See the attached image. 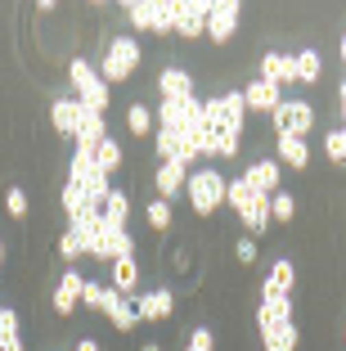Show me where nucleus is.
I'll return each mask as SVG.
<instances>
[{
  "instance_id": "f257e3e1",
  "label": "nucleus",
  "mask_w": 346,
  "mask_h": 351,
  "mask_svg": "<svg viewBox=\"0 0 346 351\" xmlns=\"http://www.w3.org/2000/svg\"><path fill=\"white\" fill-rule=\"evenodd\" d=\"M225 189H230V180H225L221 171H198V176H189V203H194V212L198 217H212L216 207L225 203Z\"/></svg>"
},
{
  "instance_id": "f03ea898",
  "label": "nucleus",
  "mask_w": 346,
  "mask_h": 351,
  "mask_svg": "<svg viewBox=\"0 0 346 351\" xmlns=\"http://www.w3.org/2000/svg\"><path fill=\"white\" fill-rule=\"evenodd\" d=\"M68 77H72V86H77V99H82L86 108H95V113H103V108H108V82H103V73H95L86 59H72Z\"/></svg>"
},
{
  "instance_id": "7ed1b4c3",
  "label": "nucleus",
  "mask_w": 346,
  "mask_h": 351,
  "mask_svg": "<svg viewBox=\"0 0 346 351\" xmlns=\"http://www.w3.org/2000/svg\"><path fill=\"white\" fill-rule=\"evenodd\" d=\"M131 27L140 32H171L175 27V0H131Z\"/></svg>"
},
{
  "instance_id": "20e7f679",
  "label": "nucleus",
  "mask_w": 346,
  "mask_h": 351,
  "mask_svg": "<svg viewBox=\"0 0 346 351\" xmlns=\"http://www.w3.org/2000/svg\"><path fill=\"white\" fill-rule=\"evenodd\" d=\"M140 68V41L131 36H117L103 54V82H126V77Z\"/></svg>"
},
{
  "instance_id": "39448f33",
  "label": "nucleus",
  "mask_w": 346,
  "mask_h": 351,
  "mask_svg": "<svg viewBox=\"0 0 346 351\" xmlns=\"http://www.w3.org/2000/svg\"><path fill=\"white\" fill-rule=\"evenodd\" d=\"M243 113H247V104H243V95H234V90L207 99V126H216V131L243 135Z\"/></svg>"
},
{
  "instance_id": "423d86ee",
  "label": "nucleus",
  "mask_w": 346,
  "mask_h": 351,
  "mask_svg": "<svg viewBox=\"0 0 346 351\" xmlns=\"http://www.w3.org/2000/svg\"><path fill=\"white\" fill-rule=\"evenodd\" d=\"M310 126H315V108H310V104L306 99H284L275 108V131L279 135H310Z\"/></svg>"
},
{
  "instance_id": "0eeeda50",
  "label": "nucleus",
  "mask_w": 346,
  "mask_h": 351,
  "mask_svg": "<svg viewBox=\"0 0 346 351\" xmlns=\"http://www.w3.org/2000/svg\"><path fill=\"white\" fill-rule=\"evenodd\" d=\"M234 27H238V5L234 0H216V5H207V36H212V41H225Z\"/></svg>"
},
{
  "instance_id": "6e6552de",
  "label": "nucleus",
  "mask_w": 346,
  "mask_h": 351,
  "mask_svg": "<svg viewBox=\"0 0 346 351\" xmlns=\"http://www.w3.org/2000/svg\"><path fill=\"white\" fill-rule=\"evenodd\" d=\"M175 32L180 36H203L207 32V5L203 0H175Z\"/></svg>"
},
{
  "instance_id": "1a4fd4ad",
  "label": "nucleus",
  "mask_w": 346,
  "mask_h": 351,
  "mask_svg": "<svg viewBox=\"0 0 346 351\" xmlns=\"http://www.w3.org/2000/svg\"><path fill=\"white\" fill-rule=\"evenodd\" d=\"M82 298H86V279L77 275V270H63L59 289H54V311H59V315H72V311L82 306Z\"/></svg>"
},
{
  "instance_id": "9d476101",
  "label": "nucleus",
  "mask_w": 346,
  "mask_h": 351,
  "mask_svg": "<svg viewBox=\"0 0 346 351\" xmlns=\"http://www.w3.org/2000/svg\"><path fill=\"white\" fill-rule=\"evenodd\" d=\"M82 113H86L82 99H54L50 122L59 126V135H72V140H77V131H82Z\"/></svg>"
},
{
  "instance_id": "9b49d317",
  "label": "nucleus",
  "mask_w": 346,
  "mask_h": 351,
  "mask_svg": "<svg viewBox=\"0 0 346 351\" xmlns=\"http://www.w3.org/2000/svg\"><path fill=\"white\" fill-rule=\"evenodd\" d=\"M256 324H261V333L279 329V324H293V302L288 298H265L261 306H256Z\"/></svg>"
},
{
  "instance_id": "f8f14e48",
  "label": "nucleus",
  "mask_w": 346,
  "mask_h": 351,
  "mask_svg": "<svg viewBox=\"0 0 346 351\" xmlns=\"http://www.w3.org/2000/svg\"><path fill=\"white\" fill-rule=\"evenodd\" d=\"M261 77L265 82H275V86H284V82H297V59L293 54H279V50H270L261 59Z\"/></svg>"
},
{
  "instance_id": "ddd939ff",
  "label": "nucleus",
  "mask_w": 346,
  "mask_h": 351,
  "mask_svg": "<svg viewBox=\"0 0 346 351\" xmlns=\"http://www.w3.org/2000/svg\"><path fill=\"white\" fill-rule=\"evenodd\" d=\"M158 90H162V99H194V77L184 68H166L158 77Z\"/></svg>"
},
{
  "instance_id": "4468645a",
  "label": "nucleus",
  "mask_w": 346,
  "mask_h": 351,
  "mask_svg": "<svg viewBox=\"0 0 346 351\" xmlns=\"http://www.w3.org/2000/svg\"><path fill=\"white\" fill-rule=\"evenodd\" d=\"M243 104H247V108H265V113H275V108H279L284 99H279V86H275V82L256 77V82L243 90Z\"/></svg>"
},
{
  "instance_id": "2eb2a0df",
  "label": "nucleus",
  "mask_w": 346,
  "mask_h": 351,
  "mask_svg": "<svg viewBox=\"0 0 346 351\" xmlns=\"http://www.w3.org/2000/svg\"><path fill=\"white\" fill-rule=\"evenodd\" d=\"M171 306H175V298L166 289H153V293H144V298L135 302L140 320H166V315H171Z\"/></svg>"
},
{
  "instance_id": "dca6fc26",
  "label": "nucleus",
  "mask_w": 346,
  "mask_h": 351,
  "mask_svg": "<svg viewBox=\"0 0 346 351\" xmlns=\"http://www.w3.org/2000/svg\"><path fill=\"white\" fill-rule=\"evenodd\" d=\"M99 217H103V226H112V230H126V217H131V198H126V189H112V194L103 198Z\"/></svg>"
},
{
  "instance_id": "f3484780",
  "label": "nucleus",
  "mask_w": 346,
  "mask_h": 351,
  "mask_svg": "<svg viewBox=\"0 0 346 351\" xmlns=\"http://www.w3.org/2000/svg\"><path fill=\"white\" fill-rule=\"evenodd\" d=\"M243 180L256 189V194H275L279 189V162H252L243 171Z\"/></svg>"
},
{
  "instance_id": "a211bd4d",
  "label": "nucleus",
  "mask_w": 346,
  "mask_h": 351,
  "mask_svg": "<svg viewBox=\"0 0 346 351\" xmlns=\"http://www.w3.org/2000/svg\"><path fill=\"white\" fill-rule=\"evenodd\" d=\"M180 189H189V176H184L180 162H162L158 167V194L171 203V194H180Z\"/></svg>"
},
{
  "instance_id": "6ab92c4d",
  "label": "nucleus",
  "mask_w": 346,
  "mask_h": 351,
  "mask_svg": "<svg viewBox=\"0 0 346 351\" xmlns=\"http://www.w3.org/2000/svg\"><path fill=\"white\" fill-rule=\"evenodd\" d=\"M108 135H103V113H95V108H86L82 113V131H77V145L82 149H99Z\"/></svg>"
},
{
  "instance_id": "aec40b11",
  "label": "nucleus",
  "mask_w": 346,
  "mask_h": 351,
  "mask_svg": "<svg viewBox=\"0 0 346 351\" xmlns=\"http://www.w3.org/2000/svg\"><path fill=\"white\" fill-rule=\"evenodd\" d=\"M238 217H243V230H252V234H261V230L270 226V194H256L252 203H247L243 212H238Z\"/></svg>"
},
{
  "instance_id": "412c9836",
  "label": "nucleus",
  "mask_w": 346,
  "mask_h": 351,
  "mask_svg": "<svg viewBox=\"0 0 346 351\" xmlns=\"http://www.w3.org/2000/svg\"><path fill=\"white\" fill-rule=\"evenodd\" d=\"M293 261H275L270 266V275H265V298H288V289H293Z\"/></svg>"
},
{
  "instance_id": "4be33fe9",
  "label": "nucleus",
  "mask_w": 346,
  "mask_h": 351,
  "mask_svg": "<svg viewBox=\"0 0 346 351\" xmlns=\"http://www.w3.org/2000/svg\"><path fill=\"white\" fill-rule=\"evenodd\" d=\"M279 158H284L288 167H306L310 162V149H306L301 135H279Z\"/></svg>"
},
{
  "instance_id": "5701e85b",
  "label": "nucleus",
  "mask_w": 346,
  "mask_h": 351,
  "mask_svg": "<svg viewBox=\"0 0 346 351\" xmlns=\"http://www.w3.org/2000/svg\"><path fill=\"white\" fill-rule=\"evenodd\" d=\"M108 320L117 324V329H135V324H140V311H135L131 298H122V293H117V298H112V306H108Z\"/></svg>"
},
{
  "instance_id": "b1692460",
  "label": "nucleus",
  "mask_w": 346,
  "mask_h": 351,
  "mask_svg": "<svg viewBox=\"0 0 346 351\" xmlns=\"http://www.w3.org/2000/svg\"><path fill=\"white\" fill-rule=\"evenodd\" d=\"M135 279H140V270H135V257H117V261H112V289L122 293V298L135 289Z\"/></svg>"
},
{
  "instance_id": "393cba45",
  "label": "nucleus",
  "mask_w": 346,
  "mask_h": 351,
  "mask_svg": "<svg viewBox=\"0 0 346 351\" xmlns=\"http://www.w3.org/2000/svg\"><path fill=\"white\" fill-rule=\"evenodd\" d=\"M297 82H315L319 73H324V59H319V50H297Z\"/></svg>"
},
{
  "instance_id": "a878e982",
  "label": "nucleus",
  "mask_w": 346,
  "mask_h": 351,
  "mask_svg": "<svg viewBox=\"0 0 346 351\" xmlns=\"http://www.w3.org/2000/svg\"><path fill=\"white\" fill-rule=\"evenodd\" d=\"M261 338H265V351H297V324H279Z\"/></svg>"
},
{
  "instance_id": "bb28decb",
  "label": "nucleus",
  "mask_w": 346,
  "mask_h": 351,
  "mask_svg": "<svg viewBox=\"0 0 346 351\" xmlns=\"http://www.w3.org/2000/svg\"><path fill=\"white\" fill-rule=\"evenodd\" d=\"M297 217V198L284 194V189H275L270 194V221H293Z\"/></svg>"
},
{
  "instance_id": "cd10ccee",
  "label": "nucleus",
  "mask_w": 346,
  "mask_h": 351,
  "mask_svg": "<svg viewBox=\"0 0 346 351\" xmlns=\"http://www.w3.org/2000/svg\"><path fill=\"white\" fill-rule=\"evenodd\" d=\"M112 298H117V289H103V284H86V306L90 311H103V315H108V306H112Z\"/></svg>"
},
{
  "instance_id": "c85d7f7f",
  "label": "nucleus",
  "mask_w": 346,
  "mask_h": 351,
  "mask_svg": "<svg viewBox=\"0 0 346 351\" xmlns=\"http://www.w3.org/2000/svg\"><path fill=\"white\" fill-rule=\"evenodd\" d=\"M252 198H256V189H252V185H247L243 176H238V180H230V189H225V203H234V207H238V212H243V207H247V203H252Z\"/></svg>"
},
{
  "instance_id": "c756f323",
  "label": "nucleus",
  "mask_w": 346,
  "mask_h": 351,
  "mask_svg": "<svg viewBox=\"0 0 346 351\" xmlns=\"http://www.w3.org/2000/svg\"><path fill=\"white\" fill-rule=\"evenodd\" d=\"M212 154L216 158H234L238 154V135L234 131H216L212 126Z\"/></svg>"
},
{
  "instance_id": "7c9ffc66",
  "label": "nucleus",
  "mask_w": 346,
  "mask_h": 351,
  "mask_svg": "<svg viewBox=\"0 0 346 351\" xmlns=\"http://www.w3.org/2000/svg\"><path fill=\"white\" fill-rule=\"evenodd\" d=\"M95 158H99V167H103V171H117V167H122V149H117V140H103V145L99 149H95Z\"/></svg>"
},
{
  "instance_id": "2f4dec72",
  "label": "nucleus",
  "mask_w": 346,
  "mask_h": 351,
  "mask_svg": "<svg viewBox=\"0 0 346 351\" xmlns=\"http://www.w3.org/2000/svg\"><path fill=\"white\" fill-rule=\"evenodd\" d=\"M126 126H131V135H144L153 126V113L144 104H131V108H126Z\"/></svg>"
},
{
  "instance_id": "473e14b6",
  "label": "nucleus",
  "mask_w": 346,
  "mask_h": 351,
  "mask_svg": "<svg viewBox=\"0 0 346 351\" xmlns=\"http://www.w3.org/2000/svg\"><path fill=\"white\" fill-rule=\"evenodd\" d=\"M149 226L153 230H166V226H171V203H166V198H153V203H149Z\"/></svg>"
},
{
  "instance_id": "72a5a7b5",
  "label": "nucleus",
  "mask_w": 346,
  "mask_h": 351,
  "mask_svg": "<svg viewBox=\"0 0 346 351\" xmlns=\"http://www.w3.org/2000/svg\"><path fill=\"white\" fill-rule=\"evenodd\" d=\"M14 338H18V315H14L10 306H0V347L14 342Z\"/></svg>"
},
{
  "instance_id": "f704fd0d",
  "label": "nucleus",
  "mask_w": 346,
  "mask_h": 351,
  "mask_svg": "<svg viewBox=\"0 0 346 351\" xmlns=\"http://www.w3.org/2000/svg\"><path fill=\"white\" fill-rule=\"evenodd\" d=\"M324 149H328L333 162H346V131H328L324 135Z\"/></svg>"
},
{
  "instance_id": "c9c22d12",
  "label": "nucleus",
  "mask_w": 346,
  "mask_h": 351,
  "mask_svg": "<svg viewBox=\"0 0 346 351\" xmlns=\"http://www.w3.org/2000/svg\"><path fill=\"white\" fill-rule=\"evenodd\" d=\"M59 252L72 261V257H82L86 248H82V239H77V234H68V230H63V239H59Z\"/></svg>"
},
{
  "instance_id": "e433bc0d",
  "label": "nucleus",
  "mask_w": 346,
  "mask_h": 351,
  "mask_svg": "<svg viewBox=\"0 0 346 351\" xmlns=\"http://www.w3.org/2000/svg\"><path fill=\"white\" fill-rule=\"evenodd\" d=\"M5 207H10V217H23V212H27V194H23V189H10V194H5Z\"/></svg>"
},
{
  "instance_id": "4c0bfd02",
  "label": "nucleus",
  "mask_w": 346,
  "mask_h": 351,
  "mask_svg": "<svg viewBox=\"0 0 346 351\" xmlns=\"http://www.w3.org/2000/svg\"><path fill=\"white\" fill-rule=\"evenodd\" d=\"M184 351H212V329H194L189 333V347Z\"/></svg>"
},
{
  "instance_id": "58836bf2",
  "label": "nucleus",
  "mask_w": 346,
  "mask_h": 351,
  "mask_svg": "<svg viewBox=\"0 0 346 351\" xmlns=\"http://www.w3.org/2000/svg\"><path fill=\"white\" fill-rule=\"evenodd\" d=\"M234 252H238V261H256V239H238Z\"/></svg>"
},
{
  "instance_id": "ea45409f",
  "label": "nucleus",
  "mask_w": 346,
  "mask_h": 351,
  "mask_svg": "<svg viewBox=\"0 0 346 351\" xmlns=\"http://www.w3.org/2000/svg\"><path fill=\"white\" fill-rule=\"evenodd\" d=\"M77 351H99V342H95V338H82V342H77Z\"/></svg>"
},
{
  "instance_id": "a19ab883",
  "label": "nucleus",
  "mask_w": 346,
  "mask_h": 351,
  "mask_svg": "<svg viewBox=\"0 0 346 351\" xmlns=\"http://www.w3.org/2000/svg\"><path fill=\"white\" fill-rule=\"evenodd\" d=\"M0 351H23V338H14V342H5Z\"/></svg>"
},
{
  "instance_id": "79ce46f5",
  "label": "nucleus",
  "mask_w": 346,
  "mask_h": 351,
  "mask_svg": "<svg viewBox=\"0 0 346 351\" xmlns=\"http://www.w3.org/2000/svg\"><path fill=\"white\" fill-rule=\"evenodd\" d=\"M342 113H346V82H342Z\"/></svg>"
},
{
  "instance_id": "37998d69",
  "label": "nucleus",
  "mask_w": 346,
  "mask_h": 351,
  "mask_svg": "<svg viewBox=\"0 0 346 351\" xmlns=\"http://www.w3.org/2000/svg\"><path fill=\"white\" fill-rule=\"evenodd\" d=\"M144 351H162V347H158V342H149V347H144Z\"/></svg>"
},
{
  "instance_id": "c03bdc74",
  "label": "nucleus",
  "mask_w": 346,
  "mask_h": 351,
  "mask_svg": "<svg viewBox=\"0 0 346 351\" xmlns=\"http://www.w3.org/2000/svg\"><path fill=\"white\" fill-rule=\"evenodd\" d=\"M342 59H346V36H342Z\"/></svg>"
},
{
  "instance_id": "a18cd8bd",
  "label": "nucleus",
  "mask_w": 346,
  "mask_h": 351,
  "mask_svg": "<svg viewBox=\"0 0 346 351\" xmlns=\"http://www.w3.org/2000/svg\"><path fill=\"white\" fill-rule=\"evenodd\" d=\"M0 257H5V243H0Z\"/></svg>"
},
{
  "instance_id": "49530a36",
  "label": "nucleus",
  "mask_w": 346,
  "mask_h": 351,
  "mask_svg": "<svg viewBox=\"0 0 346 351\" xmlns=\"http://www.w3.org/2000/svg\"><path fill=\"white\" fill-rule=\"evenodd\" d=\"M342 131H346V126H342Z\"/></svg>"
}]
</instances>
